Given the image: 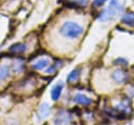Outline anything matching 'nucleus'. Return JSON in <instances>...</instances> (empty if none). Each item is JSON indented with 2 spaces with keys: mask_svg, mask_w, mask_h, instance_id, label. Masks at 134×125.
I'll use <instances>...</instances> for the list:
<instances>
[{
  "mask_svg": "<svg viewBox=\"0 0 134 125\" xmlns=\"http://www.w3.org/2000/svg\"><path fill=\"white\" fill-rule=\"evenodd\" d=\"M125 8V0H110L109 4L99 12L97 20L100 22H108L115 19Z\"/></svg>",
  "mask_w": 134,
  "mask_h": 125,
  "instance_id": "1",
  "label": "nucleus"
},
{
  "mask_svg": "<svg viewBox=\"0 0 134 125\" xmlns=\"http://www.w3.org/2000/svg\"><path fill=\"white\" fill-rule=\"evenodd\" d=\"M83 33H84L83 26L74 21H65L62 23L60 27V34L64 38L70 40L77 39L83 35Z\"/></svg>",
  "mask_w": 134,
  "mask_h": 125,
  "instance_id": "2",
  "label": "nucleus"
},
{
  "mask_svg": "<svg viewBox=\"0 0 134 125\" xmlns=\"http://www.w3.org/2000/svg\"><path fill=\"white\" fill-rule=\"evenodd\" d=\"M72 120V116L67 111V110H59L53 119V124L54 125H70Z\"/></svg>",
  "mask_w": 134,
  "mask_h": 125,
  "instance_id": "3",
  "label": "nucleus"
},
{
  "mask_svg": "<svg viewBox=\"0 0 134 125\" xmlns=\"http://www.w3.org/2000/svg\"><path fill=\"white\" fill-rule=\"evenodd\" d=\"M112 80L117 84H122L128 80V72L124 69H115L111 75Z\"/></svg>",
  "mask_w": 134,
  "mask_h": 125,
  "instance_id": "4",
  "label": "nucleus"
},
{
  "mask_svg": "<svg viewBox=\"0 0 134 125\" xmlns=\"http://www.w3.org/2000/svg\"><path fill=\"white\" fill-rule=\"evenodd\" d=\"M64 89V83L62 81H59L58 83H55L50 90V98L52 101H58L62 95V91Z\"/></svg>",
  "mask_w": 134,
  "mask_h": 125,
  "instance_id": "5",
  "label": "nucleus"
},
{
  "mask_svg": "<svg viewBox=\"0 0 134 125\" xmlns=\"http://www.w3.org/2000/svg\"><path fill=\"white\" fill-rule=\"evenodd\" d=\"M48 66H49V60L46 58H41L31 64V67L36 70H45Z\"/></svg>",
  "mask_w": 134,
  "mask_h": 125,
  "instance_id": "6",
  "label": "nucleus"
},
{
  "mask_svg": "<svg viewBox=\"0 0 134 125\" xmlns=\"http://www.w3.org/2000/svg\"><path fill=\"white\" fill-rule=\"evenodd\" d=\"M73 101L76 104H80V105H83V106H88L92 102V100L89 97H87V96H85L83 93H76L73 97Z\"/></svg>",
  "mask_w": 134,
  "mask_h": 125,
  "instance_id": "7",
  "label": "nucleus"
},
{
  "mask_svg": "<svg viewBox=\"0 0 134 125\" xmlns=\"http://www.w3.org/2000/svg\"><path fill=\"white\" fill-rule=\"evenodd\" d=\"M26 50V46L25 44L18 42V43H14L13 45H10L8 47V51L12 54H23Z\"/></svg>",
  "mask_w": 134,
  "mask_h": 125,
  "instance_id": "8",
  "label": "nucleus"
},
{
  "mask_svg": "<svg viewBox=\"0 0 134 125\" xmlns=\"http://www.w3.org/2000/svg\"><path fill=\"white\" fill-rule=\"evenodd\" d=\"M48 114H49V105L46 102H44L40 105V107L38 109V119L44 120Z\"/></svg>",
  "mask_w": 134,
  "mask_h": 125,
  "instance_id": "9",
  "label": "nucleus"
},
{
  "mask_svg": "<svg viewBox=\"0 0 134 125\" xmlns=\"http://www.w3.org/2000/svg\"><path fill=\"white\" fill-rule=\"evenodd\" d=\"M121 22L130 27H134V13H125L121 17Z\"/></svg>",
  "mask_w": 134,
  "mask_h": 125,
  "instance_id": "10",
  "label": "nucleus"
},
{
  "mask_svg": "<svg viewBox=\"0 0 134 125\" xmlns=\"http://www.w3.org/2000/svg\"><path fill=\"white\" fill-rule=\"evenodd\" d=\"M89 0H66V4L71 7H85L88 4Z\"/></svg>",
  "mask_w": 134,
  "mask_h": 125,
  "instance_id": "11",
  "label": "nucleus"
},
{
  "mask_svg": "<svg viewBox=\"0 0 134 125\" xmlns=\"http://www.w3.org/2000/svg\"><path fill=\"white\" fill-rule=\"evenodd\" d=\"M80 72H81V69L80 68H74L72 69L68 76H67V82L68 83H74L75 81H77L79 77H80Z\"/></svg>",
  "mask_w": 134,
  "mask_h": 125,
  "instance_id": "12",
  "label": "nucleus"
},
{
  "mask_svg": "<svg viewBox=\"0 0 134 125\" xmlns=\"http://www.w3.org/2000/svg\"><path fill=\"white\" fill-rule=\"evenodd\" d=\"M10 75V68L6 64L0 65V81L6 80Z\"/></svg>",
  "mask_w": 134,
  "mask_h": 125,
  "instance_id": "13",
  "label": "nucleus"
},
{
  "mask_svg": "<svg viewBox=\"0 0 134 125\" xmlns=\"http://www.w3.org/2000/svg\"><path fill=\"white\" fill-rule=\"evenodd\" d=\"M23 67H24L23 62H22V61H20V60H17V61H15V62H13V63H12V67H10V69H12L14 72H16V74H17V72L22 71Z\"/></svg>",
  "mask_w": 134,
  "mask_h": 125,
  "instance_id": "14",
  "label": "nucleus"
},
{
  "mask_svg": "<svg viewBox=\"0 0 134 125\" xmlns=\"http://www.w3.org/2000/svg\"><path fill=\"white\" fill-rule=\"evenodd\" d=\"M113 63L115 64V65H120V66H127L128 65V60H126L125 58H116L114 61H113Z\"/></svg>",
  "mask_w": 134,
  "mask_h": 125,
  "instance_id": "15",
  "label": "nucleus"
},
{
  "mask_svg": "<svg viewBox=\"0 0 134 125\" xmlns=\"http://www.w3.org/2000/svg\"><path fill=\"white\" fill-rule=\"evenodd\" d=\"M58 68V63H53V64H49V66L45 69L46 74H52L53 71H55V69Z\"/></svg>",
  "mask_w": 134,
  "mask_h": 125,
  "instance_id": "16",
  "label": "nucleus"
},
{
  "mask_svg": "<svg viewBox=\"0 0 134 125\" xmlns=\"http://www.w3.org/2000/svg\"><path fill=\"white\" fill-rule=\"evenodd\" d=\"M106 1H107V0H93V2H92V5H93V7H95V8H98V7L103 6V5H104V3H105Z\"/></svg>",
  "mask_w": 134,
  "mask_h": 125,
  "instance_id": "17",
  "label": "nucleus"
},
{
  "mask_svg": "<svg viewBox=\"0 0 134 125\" xmlns=\"http://www.w3.org/2000/svg\"><path fill=\"white\" fill-rule=\"evenodd\" d=\"M6 125H19V122H18L16 119L8 118V119L6 120Z\"/></svg>",
  "mask_w": 134,
  "mask_h": 125,
  "instance_id": "18",
  "label": "nucleus"
}]
</instances>
